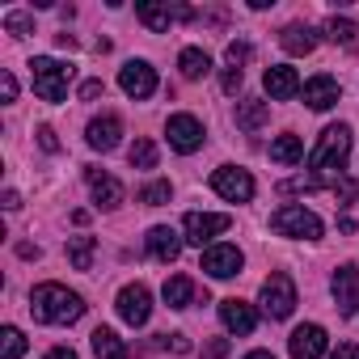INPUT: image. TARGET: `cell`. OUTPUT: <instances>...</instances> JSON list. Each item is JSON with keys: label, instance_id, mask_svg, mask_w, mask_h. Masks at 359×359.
<instances>
[{"label": "cell", "instance_id": "cell-1", "mask_svg": "<svg viewBox=\"0 0 359 359\" xmlns=\"http://www.w3.org/2000/svg\"><path fill=\"white\" fill-rule=\"evenodd\" d=\"M346 152H351V127H346V123L325 127V131H321V140H317V148L309 152L313 191H317V187H330V191H334V173H342Z\"/></svg>", "mask_w": 359, "mask_h": 359}, {"label": "cell", "instance_id": "cell-2", "mask_svg": "<svg viewBox=\"0 0 359 359\" xmlns=\"http://www.w3.org/2000/svg\"><path fill=\"white\" fill-rule=\"evenodd\" d=\"M30 313L43 325H72L85 313V300L76 292H68L64 283H39L30 292Z\"/></svg>", "mask_w": 359, "mask_h": 359}, {"label": "cell", "instance_id": "cell-3", "mask_svg": "<svg viewBox=\"0 0 359 359\" xmlns=\"http://www.w3.org/2000/svg\"><path fill=\"white\" fill-rule=\"evenodd\" d=\"M30 81H34V93L43 102H64L68 97V81H72V68L51 60V55H34L30 60Z\"/></svg>", "mask_w": 359, "mask_h": 359}, {"label": "cell", "instance_id": "cell-4", "mask_svg": "<svg viewBox=\"0 0 359 359\" xmlns=\"http://www.w3.org/2000/svg\"><path fill=\"white\" fill-rule=\"evenodd\" d=\"M271 229L279 237H304V241H317L321 237V220L309 212V208H279L271 216Z\"/></svg>", "mask_w": 359, "mask_h": 359}, {"label": "cell", "instance_id": "cell-5", "mask_svg": "<svg viewBox=\"0 0 359 359\" xmlns=\"http://www.w3.org/2000/svg\"><path fill=\"white\" fill-rule=\"evenodd\" d=\"M212 191H216L220 199H229V203H250V199H254V177H250V169L220 165V169L212 173Z\"/></svg>", "mask_w": 359, "mask_h": 359}, {"label": "cell", "instance_id": "cell-6", "mask_svg": "<svg viewBox=\"0 0 359 359\" xmlns=\"http://www.w3.org/2000/svg\"><path fill=\"white\" fill-rule=\"evenodd\" d=\"M262 309H266L275 321L292 317V309H296V283H292V275L275 271V275L262 283Z\"/></svg>", "mask_w": 359, "mask_h": 359}, {"label": "cell", "instance_id": "cell-7", "mask_svg": "<svg viewBox=\"0 0 359 359\" xmlns=\"http://www.w3.org/2000/svg\"><path fill=\"white\" fill-rule=\"evenodd\" d=\"M165 135H169V148H177V152H199L203 148V123L195 114H169Z\"/></svg>", "mask_w": 359, "mask_h": 359}, {"label": "cell", "instance_id": "cell-8", "mask_svg": "<svg viewBox=\"0 0 359 359\" xmlns=\"http://www.w3.org/2000/svg\"><path fill=\"white\" fill-rule=\"evenodd\" d=\"M118 85H123V93H127V97L144 102V97H152V93H156V72H152L144 60H127V64L118 68Z\"/></svg>", "mask_w": 359, "mask_h": 359}, {"label": "cell", "instance_id": "cell-9", "mask_svg": "<svg viewBox=\"0 0 359 359\" xmlns=\"http://www.w3.org/2000/svg\"><path fill=\"white\" fill-rule=\"evenodd\" d=\"M334 309L342 317H355L359 313V266L355 262H346V266L334 271Z\"/></svg>", "mask_w": 359, "mask_h": 359}, {"label": "cell", "instance_id": "cell-10", "mask_svg": "<svg viewBox=\"0 0 359 359\" xmlns=\"http://www.w3.org/2000/svg\"><path fill=\"white\" fill-rule=\"evenodd\" d=\"M229 224H233V216H216V212H187V220H182L187 241H195V245H208L212 237L229 233Z\"/></svg>", "mask_w": 359, "mask_h": 359}, {"label": "cell", "instance_id": "cell-11", "mask_svg": "<svg viewBox=\"0 0 359 359\" xmlns=\"http://www.w3.org/2000/svg\"><path fill=\"white\" fill-rule=\"evenodd\" d=\"M114 304H118V317H123L127 325H144V321L152 317V296H148L144 283H127Z\"/></svg>", "mask_w": 359, "mask_h": 359}, {"label": "cell", "instance_id": "cell-12", "mask_svg": "<svg viewBox=\"0 0 359 359\" xmlns=\"http://www.w3.org/2000/svg\"><path fill=\"white\" fill-rule=\"evenodd\" d=\"M241 266H245V258L237 245H208L203 250V271L212 279H233V275H241Z\"/></svg>", "mask_w": 359, "mask_h": 359}, {"label": "cell", "instance_id": "cell-13", "mask_svg": "<svg viewBox=\"0 0 359 359\" xmlns=\"http://www.w3.org/2000/svg\"><path fill=\"white\" fill-rule=\"evenodd\" d=\"M287 351H292V359H321L325 355V330L317 321L296 325L292 338H287Z\"/></svg>", "mask_w": 359, "mask_h": 359}, {"label": "cell", "instance_id": "cell-14", "mask_svg": "<svg viewBox=\"0 0 359 359\" xmlns=\"http://www.w3.org/2000/svg\"><path fill=\"white\" fill-rule=\"evenodd\" d=\"M85 140H89V148H97V152H114L118 140H123V118H118V114H102V118H93L89 131H85Z\"/></svg>", "mask_w": 359, "mask_h": 359}, {"label": "cell", "instance_id": "cell-15", "mask_svg": "<svg viewBox=\"0 0 359 359\" xmlns=\"http://www.w3.org/2000/svg\"><path fill=\"white\" fill-rule=\"evenodd\" d=\"M135 18L152 30V34H165L169 30V22L173 18H195V9H173V5H148V0H144V5H135Z\"/></svg>", "mask_w": 359, "mask_h": 359}, {"label": "cell", "instance_id": "cell-16", "mask_svg": "<svg viewBox=\"0 0 359 359\" xmlns=\"http://www.w3.org/2000/svg\"><path fill=\"white\" fill-rule=\"evenodd\" d=\"M262 85H266V93H271L275 102H287V97L300 93V76H296V68H287V64H271L266 76H262Z\"/></svg>", "mask_w": 359, "mask_h": 359}, {"label": "cell", "instance_id": "cell-17", "mask_svg": "<svg viewBox=\"0 0 359 359\" xmlns=\"http://www.w3.org/2000/svg\"><path fill=\"white\" fill-rule=\"evenodd\" d=\"M148 254L156 262H177V254H182V237H177L169 224H156V229H148Z\"/></svg>", "mask_w": 359, "mask_h": 359}, {"label": "cell", "instance_id": "cell-18", "mask_svg": "<svg viewBox=\"0 0 359 359\" xmlns=\"http://www.w3.org/2000/svg\"><path fill=\"white\" fill-rule=\"evenodd\" d=\"M220 321L233 330V334H254V325H258V313L245 304V300H220Z\"/></svg>", "mask_w": 359, "mask_h": 359}, {"label": "cell", "instance_id": "cell-19", "mask_svg": "<svg viewBox=\"0 0 359 359\" xmlns=\"http://www.w3.org/2000/svg\"><path fill=\"white\" fill-rule=\"evenodd\" d=\"M85 182H89V191H93L97 208H118V203H123V187L114 182L110 173H102V169H85Z\"/></svg>", "mask_w": 359, "mask_h": 359}, {"label": "cell", "instance_id": "cell-20", "mask_svg": "<svg viewBox=\"0 0 359 359\" xmlns=\"http://www.w3.org/2000/svg\"><path fill=\"white\" fill-rule=\"evenodd\" d=\"M161 296H165V304H169V309H191V304H195V296H199V287H195V279H191V275H169V279H165V287H161Z\"/></svg>", "mask_w": 359, "mask_h": 359}, {"label": "cell", "instance_id": "cell-21", "mask_svg": "<svg viewBox=\"0 0 359 359\" xmlns=\"http://www.w3.org/2000/svg\"><path fill=\"white\" fill-rule=\"evenodd\" d=\"M304 102H309V110H330L334 102H338V81L334 76H313V81H304Z\"/></svg>", "mask_w": 359, "mask_h": 359}, {"label": "cell", "instance_id": "cell-22", "mask_svg": "<svg viewBox=\"0 0 359 359\" xmlns=\"http://www.w3.org/2000/svg\"><path fill=\"white\" fill-rule=\"evenodd\" d=\"M279 43H283V51H287V55H309V51L317 47V34H313L304 22H292V26H283Z\"/></svg>", "mask_w": 359, "mask_h": 359}, {"label": "cell", "instance_id": "cell-23", "mask_svg": "<svg viewBox=\"0 0 359 359\" xmlns=\"http://www.w3.org/2000/svg\"><path fill=\"white\" fill-rule=\"evenodd\" d=\"M266 118H271V106H266L262 97H245V102H237V127H241V131H262Z\"/></svg>", "mask_w": 359, "mask_h": 359}, {"label": "cell", "instance_id": "cell-24", "mask_svg": "<svg viewBox=\"0 0 359 359\" xmlns=\"http://www.w3.org/2000/svg\"><path fill=\"white\" fill-rule=\"evenodd\" d=\"M93 355H97V359H127L131 351H127V342H123L114 330L97 325V330H93Z\"/></svg>", "mask_w": 359, "mask_h": 359}, {"label": "cell", "instance_id": "cell-25", "mask_svg": "<svg viewBox=\"0 0 359 359\" xmlns=\"http://www.w3.org/2000/svg\"><path fill=\"white\" fill-rule=\"evenodd\" d=\"M177 68H182V76H187V81H203V76L212 72V60H208V51L187 47L182 55H177Z\"/></svg>", "mask_w": 359, "mask_h": 359}, {"label": "cell", "instance_id": "cell-26", "mask_svg": "<svg viewBox=\"0 0 359 359\" xmlns=\"http://www.w3.org/2000/svg\"><path fill=\"white\" fill-rule=\"evenodd\" d=\"M93 254H97V237H72L68 241V262L76 271H93Z\"/></svg>", "mask_w": 359, "mask_h": 359}, {"label": "cell", "instance_id": "cell-27", "mask_svg": "<svg viewBox=\"0 0 359 359\" xmlns=\"http://www.w3.org/2000/svg\"><path fill=\"white\" fill-rule=\"evenodd\" d=\"M271 161H279V165H296V161H304V144H300V135H279V140L271 144Z\"/></svg>", "mask_w": 359, "mask_h": 359}, {"label": "cell", "instance_id": "cell-28", "mask_svg": "<svg viewBox=\"0 0 359 359\" xmlns=\"http://www.w3.org/2000/svg\"><path fill=\"white\" fill-rule=\"evenodd\" d=\"M127 161H131V169H156V144L152 140H135Z\"/></svg>", "mask_w": 359, "mask_h": 359}, {"label": "cell", "instance_id": "cell-29", "mask_svg": "<svg viewBox=\"0 0 359 359\" xmlns=\"http://www.w3.org/2000/svg\"><path fill=\"white\" fill-rule=\"evenodd\" d=\"M0 355L5 359H22L26 355V334L18 325H5V334H0Z\"/></svg>", "mask_w": 359, "mask_h": 359}, {"label": "cell", "instance_id": "cell-30", "mask_svg": "<svg viewBox=\"0 0 359 359\" xmlns=\"http://www.w3.org/2000/svg\"><path fill=\"white\" fill-rule=\"evenodd\" d=\"M355 34H359V30H355L351 18H330V22H325V39H330V43H346V47H351Z\"/></svg>", "mask_w": 359, "mask_h": 359}, {"label": "cell", "instance_id": "cell-31", "mask_svg": "<svg viewBox=\"0 0 359 359\" xmlns=\"http://www.w3.org/2000/svg\"><path fill=\"white\" fill-rule=\"evenodd\" d=\"M140 203H144V208H161V203H169V182H152V187H144V191H140Z\"/></svg>", "mask_w": 359, "mask_h": 359}, {"label": "cell", "instance_id": "cell-32", "mask_svg": "<svg viewBox=\"0 0 359 359\" xmlns=\"http://www.w3.org/2000/svg\"><path fill=\"white\" fill-rule=\"evenodd\" d=\"M5 30H9L13 39H26V34L34 30V22H30L26 13H9V18H5Z\"/></svg>", "mask_w": 359, "mask_h": 359}, {"label": "cell", "instance_id": "cell-33", "mask_svg": "<svg viewBox=\"0 0 359 359\" xmlns=\"http://www.w3.org/2000/svg\"><path fill=\"white\" fill-rule=\"evenodd\" d=\"M250 64V43H229V68H245Z\"/></svg>", "mask_w": 359, "mask_h": 359}, {"label": "cell", "instance_id": "cell-34", "mask_svg": "<svg viewBox=\"0 0 359 359\" xmlns=\"http://www.w3.org/2000/svg\"><path fill=\"white\" fill-rule=\"evenodd\" d=\"M0 97H5V102L18 97V81H13V72H0Z\"/></svg>", "mask_w": 359, "mask_h": 359}, {"label": "cell", "instance_id": "cell-35", "mask_svg": "<svg viewBox=\"0 0 359 359\" xmlns=\"http://www.w3.org/2000/svg\"><path fill=\"white\" fill-rule=\"evenodd\" d=\"M203 355H208V359H224V355H229V338H212V342L203 346Z\"/></svg>", "mask_w": 359, "mask_h": 359}, {"label": "cell", "instance_id": "cell-36", "mask_svg": "<svg viewBox=\"0 0 359 359\" xmlns=\"http://www.w3.org/2000/svg\"><path fill=\"white\" fill-rule=\"evenodd\" d=\"M102 89H106L102 81H85V85H81V102H93V97H102Z\"/></svg>", "mask_w": 359, "mask_h": 359}, {"label": "cell", "instance_id": "cell-37", "mask_svg": "<svg viewBox=\"0 0 359 359\" xmlns=\"http://www.w3.org/2000/svg\"><path fill=\"white\" fill-rule=\"evenodd\" d=\"M39 144H43L47 152H60V140H55V131H51V127H39Z\"/></svg>", "mask_w": 359, "mask_h": 359}, {"label": "cell", "instance_id": "cell-38", "mask_svg": "<svg viewBox=\"0 0 359 359\" xmlns=\"http://www.w3.org/2000/svg\"><path fill=\"white\" fill-rule=\"evenodd\" d=\"M330 359H359V346L355 342H338V351H330Z\"/></svg>", "mask_w": 359, "mask_h": 359}, {"label": "cell", "instance_id": "cell-39", "mask_svg": "<svg viewBox=\"0 0 359 359\" xmlns=\"http://www.w3.org/2000/svg\"><path fill=\"white\" fill-rule=\"evenodd\" d=\"M165 342H169V346H173L177 355H187V351H191V342H187V334H165Z\"/></svg>", "mask_w": 359, "mask_h": 359}, {"label": "cell", "instance_id": "cell-40", "mask_svg": "<svg viewBox=\"0 0 359 359\" xmlns=\"http://www.w3.org/2000/svg\"><path fill=\"white\" fill-rule=\"evenodd\" d=\"M237 89H241V72L229 68V72H224V93H237Z\"/></svg>", "mask_w": 359, "mask_h": 359}, {"label": "cell", "instance_id": "cell-41", "mask_svg": "<svg viewBox=\"0 0 359 359\" xmlns=\"http://www.w3.org/2000/svg\"><path fill=\"white\" fill-rule=\"evenodd\" d=\"M47 359H76V351H72V346H51Z\"/></svg>", "mask_w": 359, "mask_h": 359}, {"label": "cell", "instance_id": "cell-42", "mask_svg": "<svg viewBox=\"0 0 359 359\" xmlns=\"http://www.w3.org/2000/svg\"><path fill=\"white\" fill-rule=\"evenodd\" d=\"M5 208L18 212V208H22V195H18V191H5Z\"/></svg>", "mask_w": 359, "mask_h": 359}, {"label": "cell", "instance_id": "cell-43", "mask_svg": "<svg viewBox=\"0 0 359 359\" xmlns=\"http://www.w3.org/2000/svg\"><path fill=\"white\" fill-rule=\"evenodd\" d=\"M245 359H275V355H271V351H250Z\"/></svg>", "mask_w": 359, "mask_h": 359}]
</instances>
